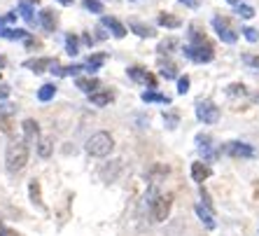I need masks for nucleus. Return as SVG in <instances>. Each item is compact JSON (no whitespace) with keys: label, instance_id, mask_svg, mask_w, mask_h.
I'll return each instance as SVG.
<instances>
[{"label":"nucleus","instance_id":"4","mask_svg":"<svg viewBox=\"0 0 259 236\" xmlns=\"http://www.w3.org/2000/svg\"><path fill=\"white\" fill-rule=\"evenodd\" d=\"M170 206H173V194H159L157 199L150 204V215L154 222H163L168 218Z\"/></svg>","mask_w":259,"mask_h":236},{"label":"nucleus","instance_id":"47","mask_svg":"<svg viewBox=\"0 0 259 236\" xmlns=\"http://www.w3.org/2000/svg\"><path fill=\"white\" fill-rule=\"evenodd\" d=\"M21 3H26V5H37L40 0H21Z\"/></svg>","mask_w":259,"mask_h":236},{"label":"nucleus","instance_id":"5","mask_svg":"<svg viewBox=\"0 0 259 236\" xmlns=\"http://www.w3.org/2000/svg\"><path fill=\"white\" fill-rule=\"evenodd\" d=\"M196 120L203 122V124H217V120H220V108H217L212 101H208V98L196 101Z\"/></svg>","mask_w":259,"mask_h":236},{"label":"nucleus","instance_id":"33","mask_svg":"<svg viewBox=\"0 0 259 236\" xmlns=\"http://www.w3.org/2000/svg\"><path fill=\"white\" fill-rule=\"evenodd\" d=\"M82 5H84L89 12H94V14H103V3L101 0H82Z\"/></svg>","mask_w":259,"mask_h":236},{"label":"nucleus","instance_id":"3","mask_svg":"<svg viewBox=\"0 0 259 236\" xmlns=\"http://www.w3.org/2000/svg\"><path fill=\"white\" fill-rule=\"evenodd\" d=\"M182 54L187 56L189 61H194V63H210L215 59V49L205 40V43H199V45H185Z\"/></svg>","mask_w":259,"mask_h":236},{"label":"nucleus","instance_id":"25","mask_svg":"<svg viewBox=\"0 0 259 236\" xmlns=\"http://www.w3.org/2000/svg\"><path fill=\"white\" fill-rule=\"evenodd\" d=\"M28 194H30V201L35 206L42 208V194H40V180H30L28 182Z\"/></svg>","mask_w":259,"mask_h":236},{"label":"nucleus","instance_id":"24","mask_svg":"<svg viewBox=\"0 0 259 236\" xmlns=\"http://www.w3.org/2000/svg\"><path fill=\"white\" fill-rule=\"evenodd\" d=\"M52 152H54V140L52 138H40V143H37V154L42 159H49L52 157Z\"/></svg>","mask_w":259,"mask_h":236},{"label":"nucleus","instance_id":"48","mask_svg":"<svg viewBox=\"0 0 259 236\" xmlns=\"http://www.w3.org/2000/svg\"><path fill=\"white\" fill-rule=\"evenodd\" d=\"M229 3H231V5H238V3H241V0H229Z\"/></svg>","mask_w":259,"mask_h":236},{"label":"nucleus","instance_id":"31","mask_svg":"<svg viewBox=\"0 0 259 236\" xmlns=\"http://www.w3.org/2000/svg\"><path fill=\"white\" fill-rule=\"evenodd\" d=\"M245 94H247V89H245V85H241V82H234V85L227 87V96H231V98L245 96Z\"/></svg>","mask_w":259,"mask_h":236},{"label":"nucleus","instance_id":"46","mask_svg":"<svg viewBox=\"0 0 259 236\" xmlns=\"http://www.w3.org/2000/svg\"><path fill=\"white\" fill-rule=\"evenodd\" d=\"M56 3H61V5H66V7H68V5H72L75 0H56Z\"/></svg>","mask_w":259,"mask_h":236},{"label":"nucleus","instance_id":"19","mask_svg":"<svg viewBox=\"0 0 259 236\" xmlns=\"http://www.w3.org/2000/svg\"><path fill=\"white\" fill-rule=\"evenodd\" d=\"M194 211H196V215H199V220L208 227V229H215V218H212V213L208 206H203V204H196L194 206Z\"/></svg>","mask_w":259,"mask_h":236},{"label":"nucleus","instance_id":"14","mask_svg":"<svg viewBox=\"0 0 259 236\" xmlns=\"http://www.w3.org/2000/svg\"><path fill=\"white\" fill-rule=\"evenodd\" d=\"M40 26H42L47 33H54L56 26H59V17H56L54 10H42V12H40Z\"/></svg>","mask_w":259,"mask_h":236},{"label":"nucleus","instance_id":"34","mask_svg":"<svg viewBox=\"0 0 259 236\" xmlns=\"http://www.w3.org/2000/svg\"><path fill=\"white\" fill-rule=\"evenodd\" d=\"M236 14L241 19H252L254 17V10L250 5H236Z\"/></svg>","mask_w":259,"mask_h":236},{"label":"nucleus","instance_id":"45","mask_svg":"<svg viewBox=\"0 0 259 236\" xmlns=\"http://www.w3.org/2000/svg\"><path fill=\"white\" fill-rule=\"evenodd\" d=\"M96 33H98V35H96V37H98V40H105V37H108V33H105V30H101V28H98V30H96Z\"/></svg>","mask_w":259,"mask_h":236},{"label":"nucleus","instance_id":"27","mask_svg":"<svg viewBox=\"0 0 259 236\" xmlns=\"http://www.w3.org/2000/svg\"><path fill=\"white\" fill-rule=\"evenodd\" d=\"M54 96H56V85H42L37 89V101H42V103L52 101Z\"/></svg>","mask_w":259,"mask_h":236},{"label":"nucleus","instance_id":"11","mask_svg":"<svg viewBox=\"0 0 259 236\" xmlns=\"http://www.w3.org/2000/svg\"><path fill=\"white\" fill-rule=\"evenodd\" d=\"M210 166L208 164H203V162H194L192 164V180L194 182H199V185H203L208 178H210Z\"/></svg>","mask_w":259,"mask_h":236},{"label":"nucleus","instance_id":"13","mask_svg":"<svg viewBox=\"0 0 259 236\" xmlns=\"http://www.w3.org/2000/svg\"><path fill=\"white\" fill-rule=\"evenodd\" d=\"M101 24L105 26V28H108L115 37H124V35H126V26L121 24L119 19H115V17H103Z\"/></svg>","mask_w":259,"mask_h":236},{"label":"nucleus","instance_id":"15","mask_svg":"<svg viewBox=\"0 0 259 236\" xmlns=\"http://www.w3.org/2000/svg\"><path fill=\"white\" fill-rule=\"evenodd\" d=\"M52 63H54V59L42 56V59H28V61H24V68H28V70H33V73H45V70H49V68H52Z\"/></svg>","mask_w":259,"mask_h":236},{"label":"nucleus","instance_id":"21","mask_svg":"<svg viewBox=\"0 0 259 236\" xmlns=\"http://www.w3.org/2000/svg\"><path fill=\"white\" fill-rule=\"evenodd\" d=\"M128 28H131L138 37H152V35H154V28H152V26H147V24H143V21H131V24H128Z\"/></svg>","mask_w":259,"mask_h":236},{"label":"nucleus","instance_id":"26","mask_svg":"<svg viewBox=\"0 0 259 236\" xmlns=\"http://www.w3.org/2000/svg\"><path fill=\"white\" fill-rule=\"evenodd\" d=\"M103 63H105V54H91L89 59H87V63H84V70H89V73H96Z\"/></svg>","mask_w":259,"mask_h":236},{"label":"nucleus","instance_id":"12","mask_svg":"<svg viewBox=\"0 0 259 236\" xmlns=\"http://www.w3.org/2000/svg\"><path fill=\"white\" fill-rule=\"evenodd\" d=\"M119 173H121V162H119V159H115V162H108L101 169V178L105 182H115Z\"/></svg>","mask_w":259,"mask_h":236},{"label":"nucleus","instance_id":"37","mask_svg":"<svg viewBox=\"0 0 259 236\" xmlns=\"http://www.w3.org/2000/svg\"><path fill=\"white\" fill-rule=\"evenodd\" d=\"M163 122H166L168 129H175L178 127V115H175V112H163Z\"/></svg>","mask_w":259,"mask_h":236},{"label":"nucleus","instance_id":"35","mask_svg":"<svg viewBox=\"0 0 259 236\" xmlns=\"http://www.w3.org/2000/svg\"><path fill=\"white\" fill-rule=\"evenodd\" d=\"M187 91H189V77H187V75H185V77H178V94H180V96H185Z\"/></svg>","mask_w":259,"mask_h":236},{"label":"nucleus","instance_id":"41","mask_svg":"<svg viewBox=\"0 0 259 236\" xmlns=\"http://www.w3.org/2000/svg\"><path fill=\"white\" fill-rule=\"evenodd\" d=\"M0 236H19L14 229H10V227H5V224H0Z\"/></svg>","mask_w":259,"mask_h":236},{"label":"nucleus","instance_id":"8","mask_svg":"<svg viewBox=\"0 0 259 236\" xmlns=\"http://www.w3.org/2000/svg\"><path fill=\"white\" fill-rule=\"evenodd\" d=\"M126 75L133 80V82H140V85H147L150 89H157V77H154L150 70H145V68L131 66V68H126Z\"/></svg>","mask_w":259,"mask_h":236},{"label":"nucleus","instance_id":"43","mask_svg":"<svg viewBox=\"0 0 259 236\" xmlns=\"http://www.w3.org/2000/svg\"><path fill=\"white\" fill-rule=\"evenodd\" d=\"M82 43H84L87 47H91V45H94V37H91L89 33H82Z\"/></svg>","mask_w":259,"mask_h":236},{"label":"nucleus","instance_id":"39","mask_svg":"<svg viewBox=\"0 0 259 236\" xmlns=\"http://www.w3.org/2000/svg\"><path fill=\"white\" fill-rule=\"evenodd\" d=\"M14 19H17V14L14 12H7L5 17H0V28H5V24H12Z\"/></svg>","mask_w":259,"mask_h":236},{"label":"nucleus","instance_id":"18","mask_svg":"<svg viewBox=\"0 0 259 236\" xmlns=\"http://www.w3.org/2000/svg\"><path fill=\"white\" fill-rule=\"evenodd\" d=\"M157 24L161 26V28H180L182 21L175 17V14H170V12H159L157 14Z\"/></svg>","mask_w":259,"mask_h":236},{"label":"nucleus","instance_id":"32","mask_svg":"<svg viewBox=\"0 0 259 236\" xmlns=\"http://www.w3.org/2000/svg\"><path fill=\"white\" fill-rule=\"evenodd\" d=\"M19 12L26 19V24H35V14H33V7L26 5V3H19Z\"/></svg>","mask_w":259,"mask_h":236},{"label":"nucleus","instance_id":"42","mask_svg":"<svg viewBox=\"0 0 259 236\" xmlns=\"http://www.w3.org/2000/svg\"><path fill=\"white\" fill-rule=\"evenodd\" d=\"M180 5H187V7H192V10H196L199 7V0H178Z\"/></svg>","mask_w":259,"mask_h":236},{"label":"nucleus","instance_id":"10","mask_svg":"<svg viewBox=\"0 0 259 236\" xmlns=\"http://www.w3.org/2000/svg\"><path fill=\"white\" fill-rule=\"evenodd\" d=\"M196 147L203 154V162H212L215 159V150H212V138L208 133H199L196 136Z\"/></svg>","mask_w":259,"mask_h":236},{"label":"nucleus","instance_id":"29","mask_svg":"<svg viewBox=\"0 0 259 236\" xmlns=\"http://www.w3.org/2000/svg\"><path fill=\"white\" fill-rule=\"evenodd\" d=\"M163 176H168V166H163V164H154V166H152V171H150L152 185H157Z\"/></svg>","mask_w":259,"mask_h":236},{"label":"nucleus","instance_id":"28","mask_svg":"<svg viewBox=\"0 0 259 236\" xmlns=\"http://www.w3.org/2000/svg\"><path fill=\"white\" fill-rule=\"evenodd\" d=\"M66 52L70 56H77L79 54V37L75 33H68L66 35Z\"/></svg>","mask_w":259,"mask_h":236},{"label":"nucleus","instance_id":"7","mask_svg":"<svg viewBox=\"0 0 259 236\" xmlns=\"http://www.w3.org/2000/svg\"><path fill=\"white\" fill-rule=\"evenodd\" d=\"M224 154H229V157H241V159H250L254 157V147L247 145V143H241V140H231V143H227V145L222 147Z\"/></svg>","mask_w":259,"mask_h":236},{"label":"nucleus","instance_id":"49","mask_svg":"<svg viewBox=\"0 0 259 236\" xmlns=\"http://www.w3.org/2000/svg\"><path fill=\"white\" fill-rule=\"evenodd\" d=\"M0 66H3V56H0Z\"/></svg>","mask_w":259,"mask_h":236},{"label":"nucleus","instance_id":"17","mask_svg":"<svg viewBox=\"0 0 259 236\" xmlns=\"http://www.w3.org/2000/svg\"><path fill=\"white\" fill-rule=\"evenodd\" d=\"M140 98H143L145 103H163V105H168L170 103V98L166 96V94H159L157 89H147L140 94Z\"/></svg>","mask_w":259,"mask_h":236},{"label":"nucleus","instance_id":"36","mask_svg":"<svg viewBox=\"0 0 259 236\" xmlns=\"http://www.w3.org/2000/svg\"><path fill=\"white\" fill-rule=\"evenodd\" d=\"M241 59H243V63H245V66L259 68V56H254V54H247V52H245V54H243Z\"/></svg>","mask_w":259,"mask_h":236},{"label":"nucleus","instance_id":"6","mask_svg":"<svg viewBox=\"0 0 259 236\" xmlns=\"http://www.w3.org/2000/svg\"><path fill=\"white\" fill-rule=\"evenodd\" d=\"M212 28H215L217 37H220L222 43H227V45H236V40H238V33H236L234 28H231L229 19L215 17V19H212Z\"/></svg>","mask_w":259,"mask_h":236},{"label":"nucleus","instance_id":"30","mask_svg":"<svg viewBox=\"0 0 259 236\" xmlns=\"http://www.w3.org/2000/svg\"><path fill=\"white\" fill-rule=\"evenodd\" d=\"M159 75H161L163 80H175L178 77V66L170 63V61H166V63H161V68H159Z\"/></svg>","mask_w":259,"mask_h":236},{"label":"nucleus","instance_id":"40","mask_svg":"<svg viewBox=\"0 0 259 236\" xmlns=\"http://www.w3.org/2000/svg\"><path fill=\"white\" fill-rule=\"evenodd\" d=\"M12 112H14V105H0V120L5 115H12Z\"/></svg>","mask_w":259,"mask_h":236},{"label":"nucleus","instance_id":"23","mask_svg":"<svg viewBox=\"0 0 259 236\" xmlns=\"http://www.w3.org/2000/svg\"><path fill=\"white\" fill-rule=\"evenodd\" d=\"M178 45H180V43H178L175 37H166V40H161V43L157 45V52L161 56H168V54H173L175 49H178Z\"/></svg>","mask_w":259,"mask_h":236},{"label":"nucleus","instance_id":"22","mask_svg":"<svg viewBox=\"0 0 259 236\" xmlns=\"http://www.w3.org/2000/svg\"><path fill=\"white\" fill-rule=\"evenodd\" d=\"M0 37H5V40H28V33L24 28H0Z\"/></svg>","mask_w":259,"mask_h":236},{"label":"nucleus","instance_id":"1","mask_svg":"<svg viewBox=\"0 0 259 236\" xmlns=\"http://www.w3.org/2000/svg\"><path fill=\"white\" fill-rule=\"evenodd\" d=\"M28 164V145L24 140H12L5 150V169L10 173H19Z\"/></svg>","mask_w":259,"mask_h":236},{"label":"nucleus","instance_id":"9","mask_svg":"<svg viewBox=\"0 0 259 236\" xmlns=\"http://www.w3.org/2000/svg\"><path fill=\"white\" fill-rule=\"evenodd\" d=\"M21 129H24V143L26 145H37V143H40V124H37L35 120H24Z\"/></svg>","mask_w":259,"mask_h":236},{"label":"nucleus","instance_id":"44","mask_svg":"<svg viewBox=\"0 0 259 236\" xmlns=\"http://www.w3.org/2000/svg\"><path fill=\"white\" fill-rule=\"evenodd\" d=\"M10 96V87L7 85H0V98H7Z\"/></svg>","mask_w":259,"mask_h":236},{"label":"nucleus","instance_id":"38","mask_svg":"<svg viewBox=\"0 0 259 236\" xmlns=\"http://www.w3.org/2000/svg\"><path fill=\"white\" fill-rule=\"evenodd\" d=\"M241 33L245 35V40H250V43H257V40H259V33L254 28H250V26H247V28H243Z\"/></svg>","mask_w":259,"mask_h":236},{"label":"nucleus","instance_id":"20","mask_svg":"<svg viewBox=\"0 0 259 236\" xmlns=\"http://www.w3.org/2000/svg\"><path fill=\"white\" fill-rule=\"evenodd\" d=\"M75 85H77L79 91H84V94H94V91H98L101 82H98L96 77H77L75 80Z\"/></svg>","mask_w":259,"mask_h":236},{"label":"nucleus","instance_id":"16","mask_svg":"<svg viewBox=\"0 0 259 236\" xmlns=\"http://www.w3.org/2000/svg\"><path fill=\"white\" fill-rule=\"evenodd\" d=\"M115 101V94L110 89H105V91H94V94H89V103H94V105H98V108H103V105H110Z\"/></svg>","mask_w":259,"mask_h":236},{"label":"nucleus","instance_id":"2","mask_svg":"<svg viewBox=\"0 0 259 236\" xmlns=\"http://www.w3.org/2000/svg\"><path fill=\"white\" fill-rule=\"evenodd\" d=\"M84 150H87V154H91V157H98V159L108 157L110 152L115 150V138H112L108 131H96L89 140H87Z\"/></svg>","mask_w":259,"mask_h":236}]
</instances>
